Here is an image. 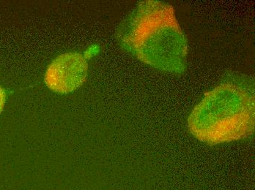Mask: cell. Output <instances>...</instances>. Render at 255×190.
<instances>
[{
  "instance_id": "cell-1",
  "label": "cell",
  "mask_w": 255,
  "mask_h": 190,
  "mask_svg": "<svg viewBox=\"0 0 255 190\" xmlns=\"http://www.w3.org/2000/svg\"><path fill=\"white\" fill-rule=\"evenodd\" d=\"M124 47L156 69L182 73L186 67L188 42L173 7L159 1H143L119 32Z\"/></svg>"
},
{
  "instance_id": "cell-2",
  "label": "cell",
  "mask_w": 255,
  "mask_h": 190,
  "mask_svg": "<svg viewBox=\"0 0 255 190\" xmlns=\"http://www.w3.org/2000/svg\"><path fill=\"white\" fill-rule=\"evenodd\" d=\"M254 91L225 82L205 93L188 119L193 136L209 145L242 140L254 133Z\"/></svg>"
},
{
  "instance_id": "cell-3",
  "label": "cell",
  "mask_w": 255,
  "mask_h": 190,
  "mask_svg": "<svg viewBox=\"0 0 255 190\" xmlns=\"http://www.w3.org/2000/svg\"><path fill=\"white\" fill-rule=\"evenodd\" d=\"M88 64L85 57L77 52L63 54L49 64L44 81L53 92L68 94L77 90L86 81Z\"/></svg>"
},
{
  "instance_id": "cell-4",
  "label": "cell",
  "mask_w": 255,
  "mask_h": 190,
  "mask_svg": "<svg viewBox=\"0 0 255 190\" xmlns=\"http://www.w3.org/2000/svg\"><path fill=\"white\" fill-rule=\"evenodd\" d=\"M5 101V92H4V89H3L2 88L0 87V114L2 112L3 109H4Z\"/></svg>"
}]
</instances>
